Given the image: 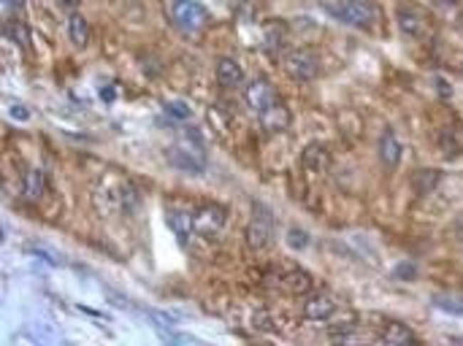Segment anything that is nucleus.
<instances>
[{
    "instance_id": "39448f33",
    "label": "nucleus",
    "mask_w": 463,
    "mask_h": 346,
    "mask_svg": "<svg viewBox=\"0 0 463 346\" xmlns=\"http://www.w3.org/2000/svg\"><path fill=\"white\" fill-rule=\"evenodd\" d=\"M285 70L296 81H314L320 73V60L309 49H296L285 57Z\"/></svg>"
},
{
    "instance_id": "6ab92c4d",
    "label": "nucleus",
    "mask_w": 463,
    "mask_h": 346,
    "mask_svg": "<svg viewBox=\"0 0 463 346\" xmlns=\"http://www.w3.org/2000/svg\"><path fill=\"white\" fill-rule=\"evenodd\" d=\"M398 27H401L404 36H417L420 33V16L415 11H409V9H401L398 11Z\"/></svg>"
},
{
    "instance_id": "a878e982",
    "label": "nucleus",
    "mask_w": 463,
    "mask_h": 346,
    "mask_svg": "<svg viewBox=\"0 0 463 346\" xmlns=\"http://www.w3.org/2000/svg\"><path fill=\"white\" fill-rule=\"evenodd\" d=\"M25 9V0H3V11L9 14H16Z\"/></svg>"
},
{
    "instance_id": "0eeeda50",
    "label": "nucleus",
    "mask_w": 463,
    "mask_h": 346,
    "mask_svg": "<svg viewBox=\"0 0 463 346\" xmlns=\"http://www.w3.org/2000/svg\"><path fill=\"white\" fill-rule=\"evenodd\" d=\"M258 120H260V127H263L269 135L285 133L287 125H290V108L276 100V103L266 108L263 114H258Z\"/></svg>"
},
{
    "instance_id": "6e6552de",
    "label": "nucleus",
    "mask_w": 463,
    "mask_h": 346,
    "mask_svg": "<svg viewBox=\"0 0 463 346\" xmlns=\"http://www.w3.org/2000/svg\"><path fill=\"white\" fill-rule=\"evenodd\" d=\"M168 160H171V165H177V168H182V171L192 173V176H198V173L206 168V160L201 152H195V149H171L168 152Z\"/></svg>"
},
{
    "instance_id": "bb28decb",
    "label": "nucleus",
    "mask_w": 463,
    "mask_h": 346,
    "mask_svg": "<svg viewBox=\"0 0 463 346\" xmlns=\"http://www.w3.org/2000/svg\"><path fill=\"white\" fill-rule=\"evenodd\" d=\"M436 87H439L442 98H449V95H452V90H449V84H447L444 79H436Z\"/></svg>"
},
{
    "instance_id": "20e7f679",
    "label": "nucleus",
    "mask_w": 463,
    "mask_h": 346,
    "mask_svg": "<svg viewBox=\"0 0 463 346\" xmlns=\"http://www.w3.org/2000/svg\"><path fill=\"white\" fill-rule=\"evenodd\" d=\"M225 219H228V211H225V206H217V203H201V206L192 211L195 233L204 236V238L217 236L219 230L225 227Z\"/></svg>"
},
{
    "instance_id": "2eb2a0df",
    "label": "nucleus",
    "mask_w": 463,
    "mask_h": 346,
    "mask_svg": "<svg viewBox=\"0 0 463 346\" xmlns=\"http://www.w3.org/2000/svg\"><path fill=\"white\" fill-rule=\"evenodd\" d=\"M282 287L293 295H309L314 287V281L306 271H298V268H296V271H287L285 276H282Z\"/></svg>"
},
{
    "instance_id": "5701e85b",
    "label": "nucleus",
    "mask_w": 463,
    "mask_h": 346,
    "mask_svg": "<svg viewBox=\"0 0 463 346\" xmlns=\"http://www.w3.org/2000/svg\"><path fill=\"white\" fill-rule=\"evenodd\" d=\"M28 254H33V257H41L43 263H49V266H57L55 254H52V252H46V249H38V246H30Z\"/></svg>"
},
{
    "instance_id": "9d476101",
    "label": "nucleus",
    "mask_w": 463,
    "mask_h": 346,
    "mask_svg": "<svg viewBox=\"0 0 463 346\" xmlns=\"http://www.w3.org/2000/svg\"><path fill=\"white\" fill-rule=\"evenodd\" d=\"M333 314H336V303L328 295H314L303 303V317L312 322H323L328 317H333Z\"/></svg>"
},
{
    "instance_id": "423d86ee",
    "label": "nucleus",
    "mask_w": 463,
    "mask_h": 346,
    "mask_svg": "<svg viewBox=\"0 0 463 346\" xmlns=\"http://www.w3.org/2000/svg\"><path fill=\"white\" fill-rule=\"evenodd\" d=\"M244 100H246V106L252 108L255 114H263V111H266L269 106H274L279 98H276V90L271 87V81H269V79H255L244 90Z\"/></svg>"
},
{
    "instance_id": "aec40b11",
    "label": "nucleus",
    "mask_w": 463,
    "mask_h": 346,
    "mask_svg": "<svg viewBox=\"0 0 463 346\" xmlns=\"http://www.w3.org/2000/svg\"><path fill=\"white\" fill-rule=\"evenodd\" d=\"M165 114H168L171 120L184 122V120H190V117H192V108L187 106L184 100H168V103H165Z\"/></svg>"
},
{
    "instance_id": "1a4fd4ad",
    "label": "nucleus",
    "mask_w": 463,
    "mask_h": 346,
    "mask_svg": "<svg viewBox=\"0 0 463 346\" xmlns=\"http://www.w3.org/2000/svg\"><path fill=\"white\" fill-rule=\"evenodd\" d=\"M214 76H217L219 87H228V90H233V87H239V84H241V79H244V70H241V65H239L233 57H219L217 65H214Z\"/></svg>"
},
{
    "instance_id": "f03ea898",
    "label": "nucleus",
    "mask_w": 463,
    "mask_h": 346,
    "mask_svg": "<svg viewBox=\"0 0 463 346\" xmlns=\"http://www.w3.org/2000/svg\"><path fill=\"white\" fill-rule=\"evenodd\" d=\"M252 209H255V214H252V219H249V225H246V243H249V249L260 252V249H266L274 238V216H271V211H269L266 206H260V203H255Z\"/></svg>"
},
{
    "instance_id": "4468645a",
    "label": "nucleus",
    "mask_w": 463,
    "mask_h": 346,
    "mask_svg": "<svg viewBox=\"0 0 463 346\" xmlns=\"http://www.w3.org/2000/svg\"><path fill=\"white\" fill-rule=\"evenodd\" d=\"M380 160L385 168H395L401 162V144L390 130H385L380 138Z\"/></svg>"
},
{
    "instance_id": "a211bd4d",
    "label": "nucleus",
    "mask_w": 463,
    "mask_h": 346,
    "mask_svg": "<svg viewBox=\"0 0 463 346\" xmlns=\"http://www.w3.org/2000/svg\"><path fill=\"white\" fill-rule=\"evenodd\" d=\"M3 36L11 41V43H16V46H22V49L30 46V27L22 19H9L3 25Z\"/></svg>"
},
{
    "instance_id": "b1692460",
    "label": "nucleus",
    "mask_w": 463,
    "mask_h": 346,
    "mask_svg": "<svg viewBox=\"0 0 463 346\" xmlns=\"http://www.w3.org/2000/svg\"><path fill=\"white\" fill-rule=\"evenodd\" d=\"M57 9H63L66 14H76V9L82 6V0H55Z\"/></svg>"
},
{
    "instance_id": "cd10ccee",
    "label": "nucleus",
    "mask_w": 463,
    "mask_h": 346,
    "mask_svg": "<svg viewBox=\"0 0 463 346\" xmlns=\"http://www.w3.org/2000/svg\"><path fill=\"white\" fill-rule=\"evenodd\" d=\"M100 98L109 103V100H114V98H117V93H114V90H103V93H100Z\"/></svg>"
},
{
    "instance_id": "dca6fc26",
    "label": "nucleus",
    "mask_w": 463,
    "mask_h": 346,
    "mask_svg": "<svg viewBox=\"0 0 463 346\" xmlns=\"http://www.w3.org/2000/svg\"><path fill=\"white\" fill-rule=\"evenodd\" d=\"M43 192H46V176H43V171H38V168L28 171V176H25V187H22L25 200L36 203V200L43 198Z\"/></svg>"
},
{
    "instance_id": "393cba45",
    "label": "nucleus",
    "mask_w": 463,
    "mask_h": 346,
    "mask_svg": "<svg viewBox=\"0 0 463 346\" xmlns=\"http://www.w3.org/2000/svg\"><path fill=\"white\" fill-rule=\"evenodd\" d=\"M393 273H395V276H401V279H412V276L417 273V268H415V266H407V263H401V266L395 268Z\"/></svg>"
},
{
    "instance_id": "f257e3e1",
    "label": "nucleus",
    "mask_w": 463,
    "mask_h": 346,
    "mask_svg": "<svg viewBox=\"0 0 463 346\" xmlns=\"http://www.w3.org/2000/svg\"><path fill=\"white\" fill-rule=\"evenodd\" d=\"M326 11L336 16L341 25L350 27H371L374 22V9L363 0H336V3L326 0Z\"/></svg>"
},
{
    "instance_id": "ddd939ff",
    "label": "nucleus",
    "mask_w": 463,
    "mask_h": 346,
    "mask_svg": "<svg viewBox=\"0 0 463 346\" xmlns=\"http://www.w3.org/2000/svg\"><path fill=\"white\" fill-rule=\"evenodd\" d=\"M328 162H331V154H328V149L323 144H309V147H303V154H301V165L306 168V171H326Z\"/></svg>"
},
{
    "instance_id": "412c9836",
    "label": "nucleus",
    "mask_w": 463,
    "mask_h": 346,
    "mask_svg": "<svg viewBox=\"0 0 463 346\" xmlns=\"http://www.w3.org/2000/svg\"><path fill=\"white\" fill-rule=\"evenodd\" d=\"M287 243L293 246V249H306L309 243H312V238H309V233L306 230H301V227H293L290 233H287Z\"/></svg>"
},
{
    "instance_id": "9b49d317",
    "label": "nucleus",
    "mask_w": 463,
    "mask_h": 346,
    "mask_svg": "<svg viewBox=\"0 0 463 346\" xmlns=\"http://www.w3.org/2000/svg\"><path fill=\"white\" fill-rule=\"evenodd\" d=\"M168 225H171V230H174V236H177V241L182 243V246H187V243H190V236H192V230H195L192 214L182 211V209H177V211H168Z\"/></svg>"
},
{
    "instance_id": "f8f14e48",
    "label": "nucleus",
    "mask_w": 463,
    "mask_h": 346,
    "mask_svg": "<svg viewBox=\"0 0 463 346\" xmlns=\"http://www.w3.org/2000/svg\"><path fill=\"white\" fill-rule=\"evenodd\" d=\"M380 341L387 346H407V344H415L417 341V335L409 330L407 325H401V322H390V325H385L380 333Z\"/></svg>"
},
{
    "instance_id": "4be33fe9",
    "label": "nucleus",
    "mask_w": 463,
    "mask_h": 346,
    "mask_svg": "<svg viewBox=\"0 0 463 346\" xmlns=\"http://www.w3.org/2000/svg\"><path fill=\"white\" fill-rule=\"evenodd\" d=\"M9 117L16 122H28L30 111H28V106H22V103H11V106H9Z\"/></svg>"
},
{
    "instance_id": "f3484780",
    "label": "nucleus",
    "mask_w": 463,
    "mask_h": 346,
    "mask_svg": "<svg viewBox=\"0 0 463 346\" xmlns=\"http://www.w3.org/2000/svg\"><path fill=\"white\" fill-rule=\"evenodd\" d=\"M68 36L71 43H76L79 49L87 46V41H90V22L84 19L82 14H71L68 16Z\"/></svg>"
},
{
    "instance_id": "7ed1b4c3",
    "label": "nucleus",
    "mask_w": 463,
    "mask_h": 346,
    "mask_svg": "<svg viewBox=\"0 0 463 346\" xmlns=\"http://www.w3.org/2000/svg\"><path fill=\"white\" fill-rule=\"evenodd\" d=\"M171 19H174V25L182 27V30L198 33V30H204L209 14H206L204 6L195 3V0H174V3H171Z\"/></svg>"
}]
</instances>
